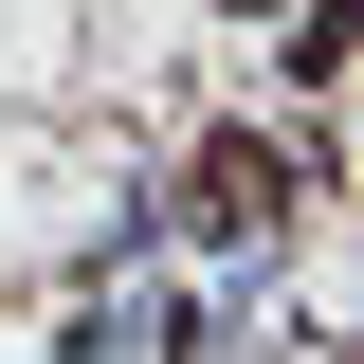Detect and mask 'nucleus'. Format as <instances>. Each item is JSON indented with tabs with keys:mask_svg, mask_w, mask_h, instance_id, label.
Here are the masks:
<instances>
[{
	"mask_svg": "<svg viewBox=\"0 0 364 364\" xmlns=\"http://www.w3.org/2000/svg\"><path fill=\"white\" fill-rule=\"evenodd\" d=\"M273 200H291V164H273V146H200V219H219V237H255Z\"/></svg>",
	"mask_w": 364,
	"mask_h": 364,
	"instance_id": "f257e3e1",
	"label": "nucleus"
}]
</instances>
